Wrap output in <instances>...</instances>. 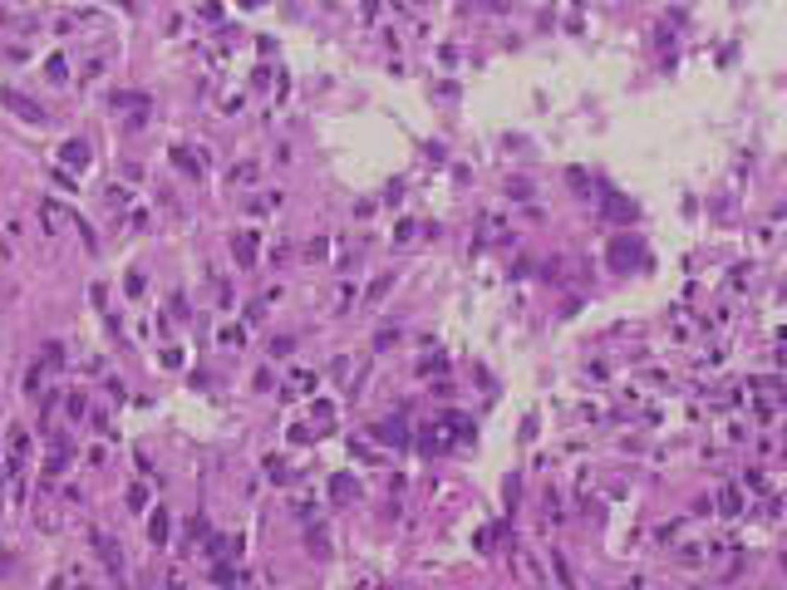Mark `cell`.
<instances>
[{"label": "cell", "instance_id": "9a60e30c", "mask_svg": "<svg viewBox=\"0 0 787 590\" xmlns=\"http://www.w3.org/2000/svg\"><path fill=\"white\" fill-rule=\"evenodd\" d=\"M389 345H398V330H379V340H374V349H389Z\"/></svg>", "mask_w": 787, "mask_h": 590}, {"label": "cell", "instance_id": "ba28073f", "mask_svg": "<svg viewBox=\"0 0 787 590\" xmlns=\"http://www.w3.org/2000/svg\"><path fill=\"white\" fill-rule=\"evenodd\" d=\"M256 261V231H241L236 236V266H251Z\"/></svg>", "mask_w": 787, "mask_h": 590}, {"label": "cell", "instance_id": "5b68a950", "mask_svg": "<svg viewBox=\"0 0 787 590\" xmlns=\"http://www.w3.org/2000/svg\"><path fill=\"white\" fill-rule=\"evenodd\" d=\"M94 546H98V556H103V566H108V571L118 576V571H123V551H118V546H113V541H108L103 531H94Z\"/></svg>", "mask_w": 787, "mask_h": 590}, {"label": "cell", "instance_id": "30bf717a", "mask_svg": "<svg viewBox=\"0 0 787 590\" xmlns=\"http://www.w3.org/2000/svg\"><path fill=\"white\" fill-rule=\"evenodd\" d=\"M718 507L728 511V516H738L743 511V497H738V487H723V497H718Z\"/></svg>", "mask_w": 787, "mask_h": 590}, {"label": "cell", "instance_id": "8992f818", "mask_svg": "<svg viewBox=\"0 0 787 590\" xmlns=\"http://www.w3.org/2000/svg\"><path fill=\"white\" fill-rule=\"evenodd\" d=\"M173 163L188 173V178H202L207 173V163H202V153H188V148H173Z\"/></svg>", "mask_w": 787, "mask_h": 590}, {"label": "cell", "instance_id": "2e32d148", "mask_svg": "<svg viewBox=\"0 0 787 590\" xmlns=\"http://www.w3.org/2000/svg\"><path fill=\"white\" fill-rule=\"evenodd\" d=\"M384 291H389V276H379V281L369 286V300H384Z\"/></svg>", "mask_w": 787, "mask_h": 590}, {"label": "cell", "instance_id": "52a82bcc", "mask_svg": "<svg viewBox=\"0 0 787 590\" xmlns=\"http://www.w3.org/2000/svg\"><path fill=\"white\" fill-rule=\"evenodd\" d=\"M59 163H64V168H84V163H89V143H64V148H59Z\"/></svg>", "mask_w": 787, "mask_h": 590}, {"label": "cell", "instance_id": "6da1fadb", "mask_svg": "<svg viewBox=\"0 0 787 590\" xmlns=\"http://www.w3.org/2000/svg\"><path fill=\"white\" fill-rule=\"evenodd\" d=\"M468 438H473V423H463L458 413H443V418H438V423L418 438V448L433 458V453H448L453 443H468Z\"/></svg>", "mask_w": 787, "mask_h": 590}, {"label": "cell", "instance_id": "5bb4252c", "mask_svg": "<svg viewBox=\"0 0 787 590\" xmlns=\"http://www.w3.org/2000/svg\"><path fill=\"white\" fill-rule=\"evenodd\" d=\"M231 178H236V183H256V168H251V163H241V168H231Z\"/></svg>", "mask_w": 787, "mask_h": 590}, {"label": "cell", "instance_id": "9c48e42d", "mask_svg": "<svg viewBox=\"0 0 787 590\" xmlns=\"http://www.w3.org/2000/svg\"><path fill=\"white\" fill-rule=\"evenodd\" d=\"M148 541H158V546L168 541V511H163V507H158V511L148 516Z\"/></svg>", "mask_w": 787, "mask_h": 590}, {"label": "cell", "instance_id": "3957f363", "mask_svg": "<svg viewBox=\"0 0 787 590\" xmlns=\"http://www.w3.org/2000/svg\"><path fill=\"white\" fill-rule=\"evenodd\" d=\"M610 266H615V271L645 266V246H640V241H610Z\"/></svg>", "mask_w": 787, "mask_h": 590}, {"label": "cell", "instance_id": "7c38bea8", "mask_svg": "<svg viewBox=\"0 0 787 590\" xmlns=\"http://www.w3.org/2000/svg\"><path fill=\"white\" fill-rule=\"evenodd\" d=\"M212 581H217V586H231V581H241V571H236V566H226V561H222V566H217V571H212Z\"/></svg>", "mask_w": 787, "mask_h": 590}, {"label": "cell", "instance_id": "4fadbf2b", "mask_svg": "<svg viewBox=\"0 0 787 590\" xmlns=\"http://www.w3.org/2000/svg\"><path fill=\"white\" fill-rule=\"evenodd\" d=\"M350 487H355V482H350L345 473H340V478H330V492H335V497H350Z\"/></svg>", "mask_w": 787, "mask_h": 590}, {"label": "cell", "instance_id": "277c9868", "mask_svg": "<svg viewBox=\"0 0 787 590\" xmlns=\"http://www.w3.org/2000/svg\"><path fill=\"white\" fill-rule=\"evenodd\" d=\"M0 103H5L15 118H25V123H45V108L25 103V94H15V89H0Z\"/></svg>", "mask_w": 787, "mask_h": 590}, {"label": "cell", "instance_id": "7a4b0ae2", "mask_svg": "<svg viewBox=\"0 0 787 590\" xmlns=\"http://www.w3.org/2000/svg\"><path fill=\"white\" fill-rule=\"evenodd\" d=\"M600 212H605V221H620V226L640 216V212H635V202H625V197H620V192H610V187L600 192Z\"/></svg>", "mask_w": 787, "mask_h": 590}, {"label": "cell", "instance_id": "8fae6325", "mask_svg": "<svg viewBox=\"0 0 787 590\" xmlns=\"http://www.w3.org/2000/svg\"><path fill=\"white\" fill-rule=\"evenodd\" d=\"M379 438H384V443H408V428L394 418V423H384V428H379Z\"/></svg>", "mask_w": 787, "mask_h": 590}]
</instances>
